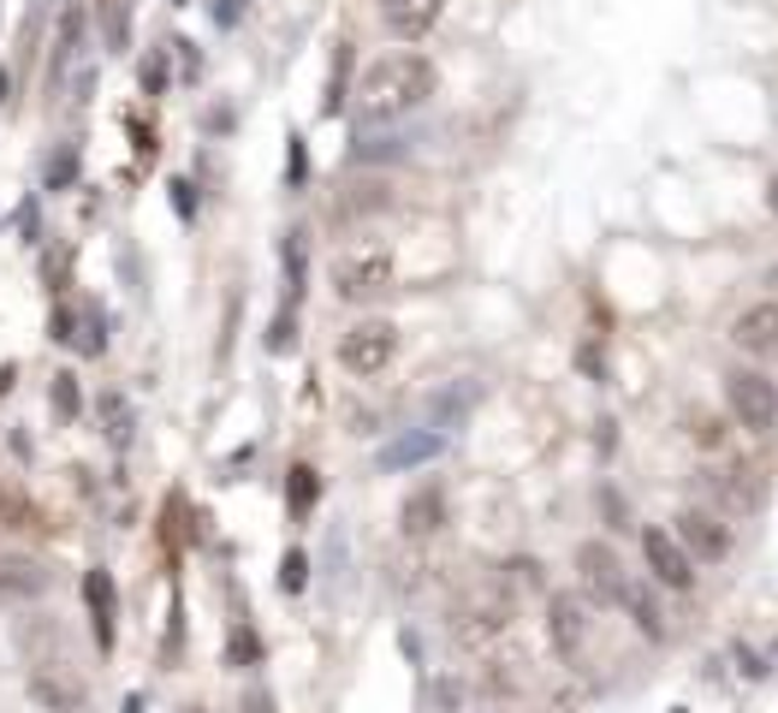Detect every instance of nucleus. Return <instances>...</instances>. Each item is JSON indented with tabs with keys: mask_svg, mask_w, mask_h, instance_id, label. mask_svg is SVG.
Returning a JSON list of instances; mask_svg holds the SVG:
<instances>
[{
	"mask_svg": "<svg viewBox=\"0 0 778 713\" xmlns=\"http://www.w3.org/2000/svg\"><path fill=\"white\" fill-rule=\"evenodd\" d=\"M315 500H321V476L310 470V464H291V476H286V505H291V517H310Z\"/></svg>",
	"mask_w": 778,
	"mask_h": 713,
	"instance_id": "17",
	"label": "nucleus"
},
{
	"mask_svg": "<svg viewBox=\"0 0 778 713\" xmlns=\"http://www.w3.org/2000/svg\"><path fill=\"white\" fill-rule=\"evenodd\" d=\"M167 191H173V209H179V221H190V214H197V191H190V179H173Z\"/></svg>",
	"mask_w": 778,
	"mask_h": 713,
	"instance_id": "29",
	"label": "nucleus"
},
{
	"mask_svg": "<svg viewBox=\"0 0 778 713\" xmlns=\"http://www.w3.org/2000/svg\"><path fill=\"white\" fill-rule=\"evenodd\" d=\"M392 286V256L387 250H345L333 261V292L345 303H369Z\"/></svg>",
	"mask_w": 778,
	"mask_h": 713,
	"instance_id": "3",
	"label": "nucleus"
},
{
	"mask_svg": "<svg viewBox=\"0 0 778 713\" xmlns=\"http://www.w3.org/2000/svg\"><path fill=\"white\" fill-rule=\"evenodd\" d=\"M12 387V363H7V369H0V392H7Z\"/></svg>",
	"mask_w": 778,
	"mask_h": 713,
	"instance_id": "39",
	"label": "nucleus"
},
{
	"mask_svg": "<svg viewBox=\"0 0 778 713\" xmlns=\"http://www.w3.org/2000/svg\"><path fill=\"white\" fill-rule=\"evenodd\" d=\"M71 327H78V315H71L66 303H60V310H54V339H66V345H71Z\"/></svg>",
	"mask_w": 778,
	"mask_h": 713,
	"instance_id": "35",
	"label": "nucleus"
},
{
	"mask_svg": "<svg viewBox=\"0 0 778 713\" xmlns=\"http://www.w3.org/2000/svg\"><path fill=\"white\" fill-rule=\"evenodd\" d=\"M238 12H244V0H214V24H220V31H232Z\"/></svg>",
	"mask_w": 778,
	"mask_h": 713,
	"instance_id": "33",
	"label": "nucleus"
},
{
	"mask_svg": "<svg viewBox=\"0 0 778 713\" xmlns=\"http://www.w3.org/2000/svg\"><path fill=\"white\" fill-rule=\"evenodd\" d=\"M256 636H249V631H238V636H232V660H256Z\"/></svg>",
	"mask_w": 778,
	"mask_h": 713,
	"instance_id": "34",
	"label": "nucleus"
},
{
	"mask_svg": "<svg viewBox=\"0 0 778 713\" xmlns=\"http://www.w3.org/2000/svg\"><path fill=\"white\" fill-rule=\"evenodd\" d=\"M725 404H731V416H737L748 434H767L778 422V387L760 369H737V375H731V381H725Z\"/></svg>",
	"mask_w": 778,
	"mask_h": 713,
	"instance_id": "4",
	"label": "nucleus"
},
{
	"mask_svg": "<svg viewBox=\"0 0 778 713\" xmlns=\"http://www.w3.org/2000/svg\"><path fill=\"white\" fill-rule=\"evenodd\" d=\"M179 713H202V708H179Z\"/></svg>",
	"mask_w": 778,
	"mask_h": 713,
	"instance_id": "41",
	"label": "nucleus"
},
{
	"mask_svg": "<svg viewBox=\"0 0 778 713\" xmlns=\"http://www.w3.org/2000/svg\"><path fill=\"white\" fill-rule=\"evenodd\" d=\"M249 713H274V708H268V695H249Z\"/></svg>",
	"mask_w": 778,
	"mask_h": 713,
	"instance_id": "38",
	"label": "nucleus"
},
{
	"mask_svg": "<svg viewBox=\"0 0 778 713\" xmlns=\"http://www.w3.org/2000/svg\"><path fill=\"white\" fill-rule=\"evenodd\" d=\"M71 179H78V149H60L48 161V172H42V185H48V191H66Z\"/></svg>",
	"mask_w": 778,
	"mask_h": 713,
	"instance_id": "23",
	"label": "nucleus"
},
{
	"mask_svg": "<svg viewBox=\"0 0 778 713\" xmlns=\"http://www.w3.org/2000/svg\"><path fill=\"white\" fill-rule=\"evenodd\" d=\"M725 500H731V505H743V512H755V505H760V482H755V476H748V470H731V482H725Z\"/></svg>",
	"mask_w": 778,
	"mask_h": 713,
	"instance_id": "22",
	"label": "nucleus"
},
{
	"mask_svg": "<svg viewBox=\"0 0 778 713\" xmlns=\"http://www.w3.org/2000/svg\"><path fill=\"white\" fill-rule=\"evenodd\" d=\"M36 594H48L42 559H31V553H0V606H24Z\"/></svg>",
	"mask_w": 778,
	"mask_h": 713,
	"instance_id": "10",
	"label": "nucleus"
},
{
	"mask_svg": "<svg viewBox=\"0 0 778 713\" xmlns=\"http://www.w3.org/2000/svg\"><path fill=\"white\" fill-rule=\"evenodd\" d=\"M173 7H190V0H173Z\"/></svg>",
	"mask_w": 778,
	"mask_h": 713,
	"instance_id": "42",
	"label": "nucleus"
},
{
	"mask_svg": "<svg viewBox=\"0 0 778 713\" xmlns=\"http://www.w3.org/2000/svg\"><path fill=\"white\" fill-rule=\"evenodd\" d=\"M31 702L42 713H84V702H90V690H84V678L71 672V666L60 660H36V672H31Z\"/></svg>",
	"mask_w": 778,
	"mask_h": 713,
	"instance_id": "6",
	"label": "nucleus"
},
{
	"mask_svg": "<svg viewBox=\"0 0 778 713\" xmlns=\"http://www.w3.org/2000/svg\"><path fill=\"white\" fill-rule=\"evenodd\" d=\"M345 66H351V48H340V60H333V83H327V101H321L327 113H340V101H345Z\"/></svg>",
	"mask_w": 778,
	"mask_h": 713,
	"instance_id": "28",
	"label": "nucleus"
},
{
	"mask_svg": "<svg viewBox=\"0 0 778 713\" xmlns=\"http://www.w3.org/2000/svg\"><path fill=\"white\" fill-rule=\"evenodd\" d=\"M731 339H737L748 357L778 363V303H755V310H743L737 327H731Z\"/></svg>",
	"mask_w": 778,
	"mask_h": 713,
	"instance_id": "11",
	"label": "nucleus"
},
{
	"mask_svg": "<svg viewBox=\"0 0 778 713\" xmlns=\"http://www.w3.org/2000/svg\"><path fill=\"white\" fill-rule=\"evenodd\" d=\"M773 209H778V179H773Z\"/></svg>",
	"mask_w": 778,
	"mask_h": 713,
	"instance_id": "40",
	"label": "nucleus"
},
{
	"mask_svg": "<svg viewBox=\"0 0 778 713\" xmlns=\"http://www.w3.org/2000/svg\"><path fill=\"white\" fill-rule=\"evenodd\" d=\"M7 101H12V71L0 66V108H7Z\"/></svg>",
	"mask_w": 778,
	"mask_h": 713,
	"instance_id": "37",
	"label": "nucleus"
},
{
	"mask_svg": "<svg viewBox=\"0 0 778 713\" xmlns=\"http://www.w3.org/2000/svg\"><path fill=\"white\" fill-rule=\"evenodd\" d=\"M71 345H78L84 357H101V352H108V322H101V315H90V322H84V333H78Z\"/></svg>",
	"mask_w": 778,
	"mask_h": 713,
	"instance_id": "26",
	"label": "nucleus"
},
{
	"mask_svg": "<svg viewBox=\"0 0 778 713\" xmlns=\"http://www.w3.org/2000/svg\"><path fill=\"white\" fill-rule=\"evenodd\" d=\"M619 606H630V619H636L642 636H659V631H666V624H659V606L648 601V589H630V583H624V601H619Z\"/></svg>",
	"mask_w": 778,
	"mask_h": 713,
	"instance_id": "18",
	"label": "nucleus"
},
{
	"mask_svg": "<svg viewBox=\"0 0 778 713\" xmlns=\"http://www.w3.org/2000/svg\"><path fill=\"white\" fill-rule=\"evenodd\" d=\"M696 441H701V446H719V422L701 416V422H696Z\"/></svg>",
	"mask_w": 778,
	"mask_h": 713,
	"instance_id": "36",
	"label": "nucleus"
},
{
	"mask_svg": "<svg viewBox=\"0 0 778 713\" xmlns=\"http://www.w3.org/2000/svg\"><path fill=\"white\" fill-rule=\"evenodd\" d=\"M143 90H149V96L167 90V60H160V54H155V60H143Z\"/></svg>",
	"mask_w": 778,
	"mask_h": 713,
	"instance_id": "32",
	"label": "nucleus"
},
{
	"mask_svg": "<svg viewBox=\"0 0 778 713\" xmlns=\"http://www.w3.org/2000/svg\"><path fill=\"white\" fill-rule=\"evenodd\" d=\"M78 42H84V12H78V7H66V19H60V42H54V60H48V90H60V78H66L71 54H78Z\"/></svg>",
	"mask_w": 778,
	"mask_h": 713,
	"instance_id": "16",
	"label": "nucleus"
},
{
	"mask_svg": "<svg viewBox=\"0 0 778 713\" xmlns=\"http://www.w3.org/2000/svg\"><path fill=\"white\" fill-rule=\"evenodd\" d=\"M48 404H54V411H60V422H71V416L84 411V399H78V375H71V369H60V375H54V387H48Z\"/></svg>",
	"mask_w": 778,
	"mask_h": 713,
	"instance_id": "19",
	"label": "nucleus"
},
{
	"mask_svg": "<svg viewBox=\"0 0 778 713\" xmlns=\"http://www.w3.org/2000/svg\"><path fill=\"white\" fill-rule=\"evenodd\" d=\"M547 636H553V654L577 660L582 643H589V601H582V594H553L547 601Z\"/></svg>",
	"mask_w": 778,
	"mask_h": 713,
	"instance_id": "9",
	"label": "nucleus"
},
{
	"mask_svg": "<svg viewBox=\"0 0 778 713\" xmlns=\"http://www.w3.org/2000/svg\"><path fill=\"white\" fill-rule=\"evenodd\" d=\"M303 172H310V155H303V137H291V155H286V179L303 185Z\"/></svg>",
	"mask_w": 778,
	"mask_h": 713,
	"instance_id": "31",
	"label": "nucleus"
},
{
	"mask_svg": "<svg viewBox=\"0 0 778 713\" xmlns=\"http://www.w3.org/2000/svg\"><path fill=\"white\" fill-rule=\"evenodd\" d=\"M84 601H90V619H96V643H101V654L113 648V613H120V594H113V577L101 571H84Z\"/></svg>",
	"mask_w": 778,
	"mask_h": 713,
	"instance_id": "13",
	"label": "nucleus"
},
{
	"mask_svg": "<svg viewBox=\"0 0 778 713\" xmlns=\"http://www.w3.org/2000/svg\"><path fill=\"white\" fill-rule=\"evenodd\" d=\"M24 523H36V512L19 500V493H7V488H0V530H24Z\"/></svg>",
	"mask_w": 778,
	"mask_h": 713,
	"instance_id": "25",
	"label": "nucleus"
},
{
	"mask_svg": "<svg viewBox=\"0 0 778 713\" xmlns=\"http://www.w3.org/2000/svg\"><path fill=\"white\" fill-rule=\"evenodd\" d=\"M101 416H108V434H113V446H125L131 441V404L120 399V392H101V404H96Z\"/></svg>",
	"mask_w": 778,
	"mask_h": 713,
	"instance_id": "20",
	"label": "nucleus"
},
{
	"mask_svg": "<svg viewBox=\"0 0 778 713\" xmlns=\"http://www.w3.org/2000/svg\"><path fill=\"white\" fill-rule=\"evenodd\" d=\"M440 434L434 428H416V434H399L392 446H380V470H410V464H429V458H440Z\"/></svg>",
	"mask_w": 778,
	"mask_h": 713,
	"instance_id": "15",
	"label": "nucleus"
},
{
	"mask_svg": "<svg viewBox=\"0 0 778 713\" xmlns=\"http://www.w3.org/2000/svg\"><path fill=\"white\" fill-rule=\"evenodd\" d=\"M286 280H291V298H298V286H303V232L286 238Z\"/></svg>",
	"mask_w": 778,
	"mask_h": 713,
	"instance_id": "27",
	"label": "nucleus"
},
{
	"mask_svg": "<svg viewBox=\"0 0 778 713\" xmlns=\"http://www.w3.org/2000/svg\"><path fill=\"white\" fill-rule=\"evenodd\" d=\"M440 523H446V493H440V488H416V493H410V500L399 505V530L410 535V542L434 535Z\"/></svg>",
	"mask_w": 778,
	"mask_h": 713,
	"instance_id": "14",
	"label": "nucleus"
},
{
	"mask_svg": "<svg viewBox=\"0 0 778 713\" xmlns=\"http://www.w3.org/2000/svg\"><path fill=\"white\" fill-rule=\"evenodd\" d=\"M440 7H446V0H380V19H387V31L399 42H416V36L434 31Z\"/></svg>",
	"mask_w": 778,
	"mask_h": 713,
	"instance_id": "12",
	"label": "nucleus"
},
{
	"mask_svg": "<svg viewBox=\"0 0 778 713\" xmlns=\"http://www.w3.org/2000/svg\"><path fill=\"white\" fill-rule=\"evenodd\" d=\"M678 547L696 565H719L731 553V530L713 512H696V505H689V512H678Z\"/></svg>",
	"mask_w": 778,
	"mask_h": 713,
	"instance_id": "8",
	"label": "nucleus"
},
{
	"mask_svg": "<svg viewBox=\"0 0 778 713\" xmlns=\"http://www.w3.org/2000/svg\"><path fill=\"white\" fill-rule=\"evenodd\" d=\"M642 559H648V571L666 589H696V559L678 547L671 530H642Z\"/></svg>",
	"mask_w": 778,
	"mask_h": 713,
	"instance_id": "7",
	"label": "nucleus"
},
{
	"mask_svg": "<svg viewBox=\"0 0 778 713\" xmlns=\"http://www.w3.org/2000/svg\"><path fill=\"white\" fill-rule=\"evenodd\" d=\"M291 339H298V322H291V310H286V315H280V322H274V327H268V352H286V345H291Z\"/></svg>",
	"mask_w": 778,
	"mask_h": 713,
	"instance_id": "30",
	"label": "nucleus"
},
{
	"mask_svg": "<svg viewBox=\"0 0 778 713\" xmlns=\"http://www.w3.org/2000/svg\"><path fill=\"white\" fill-rule=\"evenodd\" d=\"M434 83H440V71H434L429 54H387V60H375L357 83V120L363 125L404 120V113H416L422 101L434 96Z\"/></svg>",
	"mask_w": 778,
	"mask_h": 713,
	"instance_id": "1",
	"label": "nucleus"
},
{
	"mask_svg": "<svg viewBox=\"0 0 778 713\" xmlns=\"http://www.w3.org/2000/svg\"><path fill=\"white\" fill-rule=\"evenodd\" d=\"M303 583H310V559L291 547L286 559H280V589H286V594H303Z\"/></svg>",
	"mask_w": 778,
	"mask_h": 713,
	"instance_id": "24",
	"label": "nucleus"
},
{
	"mask_svg": "<svg viewBox=\"0 0 778 713\" xmlns=\"http://www.w3.org/2000/svg\"><path fill=\"white\" fill-rule=\"evenodd\" d=\"M577 577H582V594L600 606H619L624 601V565L607 542H582L577 547Z\"/></svg>",
	"mask_w": 778,
	"mask_h": 713,
	"instance_id": "5",
	"label": "nucleus"
},
{
	"mask_svg": "<svg viewBox=\"0 0 778 713\" xmlns=\"http://www.w3.org/2000/svg\"><path fill=\"white\" fill-rule=\"evenodd\" d=\"M671 713H683V708H671Z\"/></svg>",
	"mask_w": 778,
	"mask_h": 713,
	"instance_id": "43",
	"label": "nucleus"
},
{
	"mask_svg": "<svg viewBox=\"0 0 778 713\" xmlns=\"http://www.w3.org/2000/svg\"><path fill=\"white\" fill-rule=\"evenodd\" d=\"M131 48V0H113L108 12V54H125Z\"/></svg>",
	"mask_w": 778,
	"mask_h": 713,
	"instance_id": "21",
	"label": "nucleus"
},
{
	"mask_svg": "<svg viewBox=\"0 0 778 713\" xmlns=\"http://www.w3.org/2000/svg\"><path fill=\"white\" fill-rule=\"evenodd\" d=\"M392 357H399V327L380 322V315L340 333V369H351V375H380Z\"/></svg>",
	"mask_w": 778,
	"mask_h": 713,
	"instance_id": "2",
	"label": "nucleus"
}]
</instances>
